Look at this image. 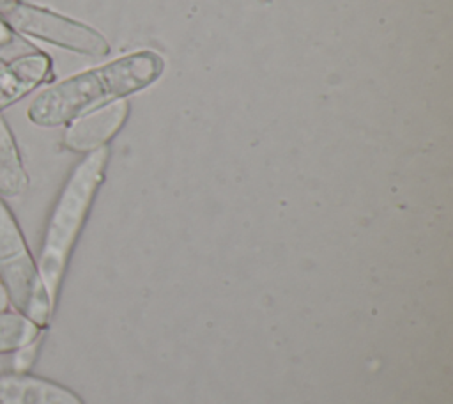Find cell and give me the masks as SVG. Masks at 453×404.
<instances>
[{
  "label": "cell",
  "instance_id": "1",
  "mask_svg": "<svg viewBox=\"0 0 453 404\" xmlns=\"http://www.w3.org/2000/svg\"><path fill=\"white\" fill-rule=\"evenodd\" d=\"M163 58L154 51H136L73 74L39 92L27 108V117L39 128H57L149 87L163 73Z\"/></svg>",
  "mask_w": 453,
  "mask_h": 404
},
{
  "label": "cell",
  "instance_id": "2",
  "mask_svg": "<svg viewBox=\"0 0 453 404\" xmlns=\"http://www.w3.org/2000/svg\"><path fill=\"white\" fill-rule=\"evenodd\" d=\"M106 161V145L88 152L69 175L50 214L39 252L37 269L53 305L57 301L69 255L88 214L94 195L103 181Z\"/></svg>",
  "mask_w": 453,
  "mask_h": 404
},
{
  "label": "cell",
  "instance_id": "3",
  "mask_svg": "<svg viewBox=\"0 0 453 404\" xmlns=\"http://www.w3.org/2000/svg\"><path fill=\"white\" fill-rule=\"evenodd\" d=\"M0 280L18 314L39 328L50 324L53 303L25 236L4 198H0Z\"/></svg>",
  "mask_w": 453,
  "mask_h": 404
},
{
  "label": "cell",
  "instance_id": "4",
  "mask_svg": "<svg viewBox=\"0 0 453 404\" xmlns=\"http://www.w3.org/2000/svg\"><path fill=\"white\" fill-rule=\"evenodd\" d=\"M0 18L21 37L88 57H104L110 44L92 27L27 0H0Z\"/></svg>",
  "mask_w": 453,
  "mask_h": 404
},
{
  "label": "cell",
  "instance_id": "5",
  "mask_svg": "<svg viewBox=\"0 0 453 404\" xmlns=\"http://www.w3.org/2000/svg\"><path fill=\"white\" fill-rule=\"evenodd\" d=\"M126 115L127 103L124 99L99 106L69 122L64 145L74 152H92L103 147L120 129Z\"/></svg>",
  "mask_w": 453,
  "mask_h": 404
},
{
  "label": "cell",
  "instance_id": "6",
  "mask_svg": "<svg viewBox=\"0 0 453 404\" xmlns=\"http://www.w3.org/2000/svg\"><path fill=\"white\" fill-rule=\"evenodd\" d=\"M51 78L53 62L41 50L0 64V115L41 85L50 83Z\"/></svg>",
  "mask_w": 453,
  "mask_h": 404
},
{
  "label": "cell",
  "instance_id": "7",
  "mask_svg": "<svg viewBox=\"0 0 453 404\" xmlns=\"http://www.w3.org/2000/svg\"><path fill=\"white\" fill-rule=\"evenodd\" d=\"M0 404H83V400L50 379L27 372H2Z\"/></svg>",
  "mask_w": 453,
  "mask_h": 404
},
{
  "label": "cell",
  "instance_id": "8",
  "mask_svg": "<svg viewBox=\"0 0 453 404\" xmlns=\"http://www.w3.org/2000/svg\"><path fill=\"white\" fill-rule=\"evenodd\" d=\"M28 188V174L25 170L14 135L0 115V198H16Z\"/></svg>",
  "mask_w": 453,
  "mask_h": 404
},
{
  "label": "cell",
  "instance_id": "9",
  "mask_svg": "<svg viewBox=\"0 0 453 404\" xmlns=\"http://www.w3.org/2000/svg\"><path fill=\"white\" fill-rule=\"evenodd\" d=\"M41 337V328L18 312H0V354L11 353Z\"/></svg>",
  "mask_w": 453,
  "mask_h": 404
},
{
  "label": "cell",
  "instance_id": "10",
  "mask_svg": "<svg viewBox=\"0 0 453 404\" xmlns=\"http://www.w3.org/2000/svg\"><path fill=\"white\" fill-rule=\"evenodd\" d=\"M37 48L19 34H16L2 18H0V64L16 60L19 57L30 55Z\"/></svg>",
  "mask_w": 453,
  "mask_h": 404
},
{
  "label": "cell",
  "instance_id": "11",
  "mask_svg": "<svg viewBox=\"0 0 453 404\" xmlns=\"http://www.w3.org/2000/svg\"><path fill=\"white\" fill-rule=\"evenodd\" d=\"M39 342L41 337H37L35 340L25 344L23 347L14 351V360H12V372H28V369L34 365L35 356H37V349H39Z\"/></svg>",
  "mask_w": 453,
  "mask_h": 404
},
{
  "label": "cell",
  "instance_id": "12",
  "mask_svg": "<svg viewBox=\"0 0 453 404\" xmlns=\"http://www.w3.org/2000/svg\"><path fill=\"white\" fill-rule=\"evenodd\" d=\"M9 307V298H7V292H5V287L0 280V312H5Z\"/></svg>",
  "mask_w": 453,
  "mask_h": 404
}]
</instances>
